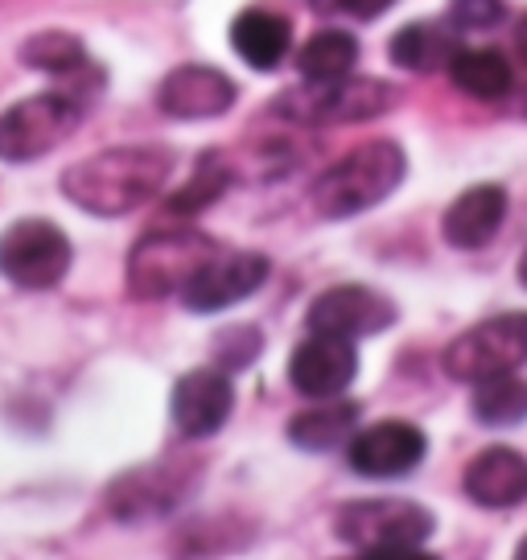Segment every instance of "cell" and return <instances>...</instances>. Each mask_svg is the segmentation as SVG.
Segmentation results:
<instances>
[{
	"mask_svg": "<svg viewBox=\"0 0 527 560\" xmlns=\"http://www.w3.org/2000/svg\"><path fill=\"white\" fill-rule=\"evenodd\" d=\"M515 46H519V58L527 62V18L519 21V30H515Z\"/></svg>",
	"mask_w": 527,
	"mask_h": 560,
	"instance_id": "obj_29",
	"label": "cell"
},
{
	"mask_svg": "<svg viewBox=\"0 0 527 560\" xmlns=\"http://www.w3.org/2000/svg\"><path fill=\"white\" fill-rule=\"evenodd\" d=\"M515 557L527 560V536H524V540H519V548H515Z\"/></svg>",
	"mask_w": 527,
	"mask_h": 560,
	"instance_id": "obj_31",
	"label": "cell"
},
{
	"mask_svg": "<svg viewBox=\"0 0 527 560\" xmlns=\"http://www.w3.org/2000/svg\"><path fill=\"white\" fill-rule=\"evenodd\" d=\"M524 116H527V95H524Z\"/></svg>",
	"mask_w": 527,
	"mask_h": 560,
	"instance_id": "obj_32",
	"label": "cell"
},
{
	"mask_svg": "<svg viewBox=\"0 0 527 560\" xmlns=\"http://www.w3.org/2000/svg\"><path fill=\"white\" fill-rule=\"evenodd\" d=\"M354 424H359V404H317L289 420V441L305 454H330L354 438Z\"/></svg>",
	"mask_w": 527,
	"mask_h": 560,
	"instance_id": "obj_20",
	"label": "cell"
},
{
	"mask_svg": "<svg viewBox=\"0 0 527 560\" xmlns=\"http://www.w3.org/2000/svg\"><path fill=\"white\" fill-rule=\"evenodd\" d=\"M519 284H524V289H527V252H524V256H519Z\"/></svg>",
	"mask_w": 527,
	"mask_h": 560,
	"instance_id": "obj_30",
	"label": "cell"
},
{
	"mask_svg": "<svg viewBox=\"0 0 527 560\" xmlns=\"http://www.w3.org/2000/svg\"><path fill=\"white\" fill-rule=\"evenodd\" d=\"M457 37L454 25L445 30L441 21H412L400 34H391L387 42V58L408 74H437L454 62Z\"/></svg>",
	"mask_w": 527,
	"mask_h": 560,
	"instance_id": "obj_19",
	"label": "cell"
},
{
	"mask_svg": "<svg viewBox=\"0 0 527 560\" xmlns=\"http://www.w3.org/2000/svg\"><path fill=\"white\" fill-rule=\"evenodd\" d=\"M181 499H186V470L177 462H157L116 478L107 490V511L124 524H149L177 511Z\"/></svg>",
	"mask_w": 527,
	"mask_h": 560,
	"instance_id": "obj_14",
	"label": "cell"
},
{
	"mask_svg": "<svg viewBox=\"0 0 527 560\" xmlns=\"http://www.w3.org/2000/svg\"><path fill=\"white\" fill-rule=\"evenodd\" d=\"M429 441L412 420H379L347 441V462L359 478H405L424 462Z\"/></svg>",
	"mask_w": 527,
	"mask_h": 560,
	"instance_id": "obj_12",
	"label": "cell"
},
{
	"mask_svg": "<svg viewBox=\"0 0 527 560\" xmlns=\"http://www.w3.org/2000/svg\"><path fill=\"white\" fill-rule=\"evenodd\" d=\"M354 62H359V42L347 30H321L314 34L297 54V74L309 79V83H330V79H342L351 74Z\"/></svg>",
	"mask_w": 527,
	"mask_h": 560,
	"instance_id": "obj_23",
	"label": "cell"
},
{
	"mask_svg": "<svg viewBox=\"0 0 527 560\" xmlns=\"http://www.w3.org/2000/svg\"><path fill=\"white\" fill-rule=\"evenodd\" d=\"M219 252V240L194 228H157L144 231L128 252V293L137 301L177 298L190 277Z\"/></svg>",
	"mask_w": 527,
	"mask_h": 560,
	"instance_id": "obj_3",
	"label": "cell"
},
{
	"mask_svg": "<svg viewBox=\"0 0 527 560\" xmlns=\"http://www.w3.org/2000/svg\"><path fill=\"white\" fill-rule=\"evenodd\" d=\"M177 170L169 144H116L62 170L58 186L79 210L95 219H124L153 202Z\"/></svg>",
	"mask_w": 527,
	"mask_h": 560,
	"instance_id": "obj_1",
	"label": "cell"
},
{
	"mask_svg": "<svg viewBox=\"0 0 527 560\" xmlns=\"http://www.w3.org/2000/svg\"><path fill=\"white\" fill-rule=\"evenodd\" d=\"M466 499L487 511L519 508L527 499V457L511 445H491L461 474Z\"/></svg>",
	"mask_w": 527,
	"mask_h": 560,
	"instance_id": "obj_16",
	"label": "cell"
},
{
	"mask_svg": "<svg viewBox=\"0 0 527 560\" xmlns=\"http://www.w3.org/2000/svg\"><path fill=\"white\" fill-rule=\"evenodd\" d=\"M391 322H396L391 298H384L379 289H367V284H335V289L317 293L305 314V326L314 334H335V338H351V342L387 330Z\"/></svg>",
	"mask_w": 527,
	"mask_h": 560,
	"instance_id": "obj_10",
	"label": "cell"
},
{
	"mask_svg": "<svg viewBox=\"0 0 527 560\" xmlns=\"http://www.w3.org/2000/svg\"><path fill=\"white\" fill-rule=\"evenodd\" d=\"M475 420H482L487 429H511L527 420V380H519L515 371L478 384L475 392Z\"/></svg>",
	"mask_w": 527,
	"mask_h": 560,
	"instance_id": "obj_25",
	"label": "cell"
},
{
	"mask_svg": "<svg viewBox=\"0 0 527 560\" xmlns=\"http://www.w3.org/2000/svg\"><path fill=\"white\" fill-rule=\"evenodd\" d=\"M433 532L437 515L408 499H363L335 515V536L363 557H417Z\"/></svg>",
	"mask_w": 527,
	"mask_h": 560,
	"instance_id": "obj_4",
	"label": "cell"
},
{
	"mask_svg": "<svg viewBox=\"0 0 527 560\" xmlns=\"http://www.w3.org/2000/svg\"><path fill=\"white\" fill-rule=\"evenodd\" d=\"M260 350H264V334L256 326H227V330H219V338H214V359L231 371L256 363Z\"/></svg>",
	"mask_w": 527,
	"mask_h": 560,
	"instance_id": "obj_27",
	"label": "cell"
},
{
	"mask_svg": "<svg viewBox=\"0 0 527 560\" xmlns=\"http://www.w3.org/2000/svg\"><path fill=\"white\" fill-rule=\"evenodd\" d=\"M268 272H272V264L260 252L219 247L177 298L190 314H214V310H227V305H239L244 298H251L268 280Z\"/></svg>",
	"mask_w": 527,
	"mask_h": 560,
	"instance_id": "obj_9",
	"label": "cell"
},
{
	"mask_svg": "<svg viewBox=\"0 0 527 560\" xmlns=\"http://www.w3.org/2000/svg\"><path fill=\"white\" fill-rule=\"evenodd\" d=\"M235 408V384L223 368L186 371L169 392V417L186 441L214 438Z\"/></svg>",
	"mask_w": 527,
	"mask_h": 560,
	"instance_id": "obj_11",
	"label": "cell"
},
{
	"mask_svg": "<svg viewBox=\"0 0 527 560\" xmlns=\"http://www.w3.org/2000/svg\"><path fill=\"white\" fill-rule=\"evenodd\" d=\"M503 18H507L503 0H449V13H445L457 34H487L494 25H503Z\"/></svg>",
	"mask_w": 527,
	"mask_h": 560,
	"instance_id": "obj_26",
	"label": "cell"
},
{
	"mask_svg": "<svg viewBox=\"0 0 527 560\" xmlns=\"http://www.w3.org/2000/svg\"><path fill=\"white\" fill-rule=\"evenodd\" d=\"M71 235L50 219H17L0 231V277L17 289L46 293L71 272Z\"/></svg>",
	"mask_w": 527,
	"mask_h": 560,
	"instance_id": "obj_8",
	"label": "cell"
},
{
	"mask_svg": "<svg viewBox=\"0 0 527 560\" xmlns=\"http://www.w3.org/2000/svg\"><path fill=\"white\" fill-rule=\"evenodd\" d=\"M235 83L219 67L186 62L161 79L157 107L174 120H219L235 107Z\"/></svg>",
	"mask_w": 527,
	"mask_h": 560,
	"instance_id": "obj_15",
	"label": "cell"
},
{
	"mask_svg": "<svg viewBox=\"0 0 527 560\" xmlns=\"http://www.w3.org/2000/svg\"><path fill=\"white\" fill-rule=\"evenodd\" d=\"M17 58L25 62V67L34 70H46V74H58L62 83H67V91H71V83L79 79V70H87V46H83V37L67 34V30H42V34L25 37L21 42Z\"/></svg>",
	"mask_w": 527,
	"mask_h": 560,
	"instance_id": "obj_22",
	"label": "cell"
},
{
	"mask_svg": "<svg viewBox=\"0 0 527 560\" xmlns=\"http://www.w3.org/2000/svg\"><path fill=\"white\" fill-rule=\"evenodd\" d=\"M231 182H235V165H231L223 153H202V158L194 161V174L186 177V186L165 202L169 214H198V210L214 207L223 194L231 190Z\"/></svg>",
	"mask_w": 527,
	"mask_h": 560,
	"instance_id": "obj_24",
	"label": "cell"
},
{
	"mask_svg": "<svg viewBox=\"0 0 527 560\" xmlns=\"http://www.w3.org/2000/svg\"><path fill=\"white\" fill-rule=\"evenodd\" d=\"M449 79L461 95L482 104H499L515 91V70L499 50H457L449 62Z\"/></svg>",
	"mask_w": 527,
	"mask_h": 560,
	"instance_id": "obj_21",
	"label": "cell"
},
{
	"mask_svg": "<svg viewBox=\"0 0 527 560\" xmlns=\"http://www.w3.org/2000/svg\"><path fill=\"white\" fill-rule=\"evenodd\" d=\"M408 174V153L396 140H367L354 153H347L342 161H335L326 174L314 182L309 190V207L330 219H354L363 210L379 207L384 198L400 190V182Z\"/></svg>",
	"mask_w": 527,
	"mask_h": 560,
	"instance_id": "obj_2",
	"label": "cell"
},
{
	"mask_svg": "<svg viewBox=\"0 0 527 560\" xmlns=\"http://www.w3.org/2000/svg\"><path fill=\"white\" fill-rule=\"evenodd\" d=\"M396 0H338V9H347L351 18H359V21H375L379 13H387Z\"/></svg>",
	"mask_w": 527,
	"mask_h": 560,
	"instance_id": "obj_28",
	"label": "cell"
},
{
	"mask_svg": "<svg viewBox=\"0 0 527 560\" xmlns=\"http://www.w3.org/2000/svg\"><path fill=\"white\" fill-rule=\"evenodd\" d=\"M87 120V100L74 91H37L0 112V161L30 165L54 153L62 140H71Z\"/></svg>",
	"mask_w": 527,
	"mask_h": 560,
	"instance_id": "obj_5",
	"label": "cell"
},
{
	"mask_svg": "<svg viewBox=\"0 0 527 560\" xmlns=\"http://www.w3.org/2000/svg\"><path fill=\"white\" fill-rule=\"evenodd\" d=\"M396 104V88L384 79H363V74H342L330 83H309L301 79V88L284 91L277 100V116L309 128H335V124H363L384 116Z\"/></svg>",
	"mask_w": 527,
	"mask_h": 560,
	"instance_id": "obj_6",
	"label": "cell"
},
{
	"mask_svg": "<svg viewBox=\"0 0 527 560\" xmlns=\"http://www.w3.org/2000/svg\"><path fill=\"white\" fill-rule=\"evenodd\" d=\"M359 375V350L351 338L335 334H314L293 350L289 359V384L297 387L305 400H335Z\"/></svg>",
	"mask_w": 527,
	"mask_h": 560,
	"instance_id": "obj_13",
	"label": "cell"
},
{
	"mask_svg": "<svg viewBox=\"0 0 527 560\" xmlns=\"http://www.w3.org/2000/svg\"><path fill=\"white\" fill-rule=\"evenodd\" d=\"M503 219H507V190L494 182H482V186L461 190L449 202L445 219H441V235L457 252H478L499 235Z\"/></svg>",
	"mask_w": 527,
	"mask_h": 560,
	"instance_id": "obj_17",
	"label": "cell"
},
{
	"mask_svg": "<svg viewBox=\"0 0 527 560\" xmlns=\"http://www.w3.org/2000/svg\"><path fill=\"white\" fill-rule=\"evenodd\" d=\"M231 46L251 70H277L293 46V21L268 9H244L231 21Z\"/></svg>",
	"mask_w": 527,
	"mask_h": 560,
	"instance_id": "obj_18",
	"label": "cell"
},
{
	"mask_svg": "<svg viewBox=\"0 0 527 560\" xmlns=\"http://www.w3.org/2000/svg\"><path fill=\"white\" fill-rule=\"evenodd\" d=\"M527 363V314H499L461 330L441 354V368L457 384H487Z\"/></svg>",
	"mask_w": 527,
	"mask_h": 560,
	"instance_id": "obj_7",
	"label": "cell"
}]
</instances>
